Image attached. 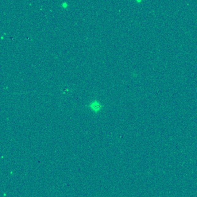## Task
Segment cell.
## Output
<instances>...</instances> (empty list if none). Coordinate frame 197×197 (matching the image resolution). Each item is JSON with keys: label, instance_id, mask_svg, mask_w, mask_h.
I'll return each mask as SVG.
<instances>
[{"label": "cell", "instance_id": "obj_1", "mask_svg": "<svg viewBox=\"0 0 197 197\" xmlns=\"http://www.w3.org/2000/svg\"><path fill=\"white\" fill-rule=\"evenodd\" d=\"M103 107L104 105L98 99L92 100L88 104V108L94 114L100 112L102 110Z\"/></svg>", "mask_w": 197, "mask_h": 197}, {"label": "cell", "instance_id": "obj_2", "mask_svg": "<svg viewBox=\"0 0 197 197\" xmlns=\"http://www.w3.org/2000/svg\"><path fill=\"white\" fill-rule=\"evenodd\" d=\"M60 5H61V6L63 8H64V9H67V8L69 6V4H68V3L67 1H63V2H62L61 3Z\"/></svg>", "mask_w": 197, "mask_h": 197}]
</instances>
